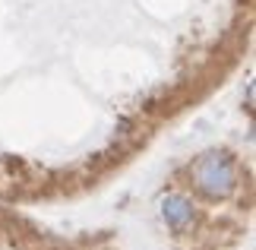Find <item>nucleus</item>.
Listing matches in <instances>:
<instances>
[{
	"instance_id": "obj_1",
	"label": "nucleus",
	"mask_w": 256,
	"mask_h": 250,
	"mask_svg": "<svg viewBox=\"0 0 256 250\" xmlns=\"http://www.w3.org/2000/svg\"><path fill=\"white\" fill-rule=\"evenodd\" d=\"M190 177L200 193L212 196V199H224L238 190V168L228 152H206L193 162Z\"/></svg>"
},
{
	"instance_id": "obj_2",
	"label": "nucleus",
	"mask_w": 256,
	"mask_h": 250,
	"mask_svg": "<svg viewBox=\"0 0 256 250\" xmlns=\"http://www.w3.org/2000/svg\"><path fill=\"white\" fill-rule=\"evenodd\" d=\"M162 215H164V222H168V228L177 231V234L190 231V225L196 222V209H193V203L184 193L162 196Z\"/></svg>"
}]
</instances>
